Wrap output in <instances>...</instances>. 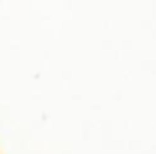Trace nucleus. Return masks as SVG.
<instances>
[]
</instances>
